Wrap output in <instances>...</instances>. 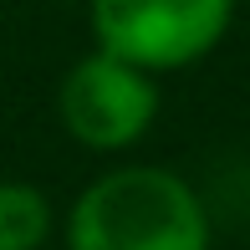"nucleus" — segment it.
I'll return each instance as SVG.
<instances>
[{
  "mask_svg": "<svg viewBox=\"0 0 250 250\" xmlns=\"http://www.w3.org/2000/svg\"><path fill=\"white\" fill-rule=\"evenodd\" d=\"M66 250H209V209L174 168H112L77 194Z\"/></svg>",
  "mask_w": 250,
  "mask_h": 250,
  "instance_id": "nucleus-1",
  "label": "nucleus"
},
{
  "mask_svg": "<svg viewBox=\"0 0 250 250\" xmlns=\"http://www.w3.org/2000/svg\"><path fill=\"white\" fill-rule=\"evenodd\" d=\"M235 0H92L97 46L143 66L179 72L220 46Z\"/></svg>",
  "mask_w": 250,
  "mask_h": 250,
  "instance_id": "nucleus-2",
  "label": "nucleus"
},
{
  "mask_svg": "<svg viewBox=\"0 0 250 250\" xmlns=\"http://www.w3.org/2000/svg\"><path fill=\"white\" fill-rule=\"evenodd\" d=\"M158 118V87L148 72L112 51H92L66 72L62 82V123L77 143L97 153H118L138 143Z\"/></svg>",
  "mask_w": 250,
  "mask_h": 250,
  "instance_id": "nucleus-3",
  "label": "nucleus"
},
{
  "mask_svg": "<svg viewBox=\"0 0 250 250\" xmlns=\"http://www.w3.org/2000/svg\"><path fill=\"white\" fill-rule=\"evenodd\" d=\"M51 235V199L36 184H0V250H41Z\"/></svg>",
  "mask_w": 250,
  "mask_h": 250,
  "instance_id": "nucleus-4",
  "label": "nucleus"
}]
</instances>
